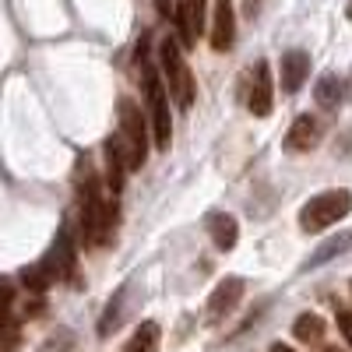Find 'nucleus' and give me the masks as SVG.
Instances as JSON below:
<instances>
[{
  "label": "nucleus",
  "instance_id": "1",
  "mask_svg": "<svg viewBox=\"0 0 352 352\" xmlns=\"http://www.w3.org/2000/svg\"><path fill=\"white\" fill-rule=\"evenodd\" d=\"M116 219V201L109 204L99 180L92 173H85V190H81V236L88 247H99L109 240V229Z\"/></svg>",
  "mask_w": 352,
  "mask_h": 352
},
{
  "label": "nucleus",
  "instance_id": "2",
  "mask_svg": "<svg viewBox=\"0 0 352 352\" xmlns=\"http://www.w3.org/2000/svg\"><path fill=\"white\" fill-rule=\"evenodd\" d=\"M159 67H162V85H166L169 99L180 109H190L197 85H194V74H190V67L184 60L180 46H176V39H162L159 43Z\"/></svg>",
  "mask_w": 352,
  "mask_h": 352
},
{
  "label": "nucleus",
  "instance_id": "3",
  "mask_svg": "<svg viewBox=\"0 0 352 352\" xmlns=\"http://www.w3.org/2000/svg\"><path fill=\"white\" fill-rule=\"evenodd\" d=\"M352 212V194L349 190H320L317 197H310L300 208V226L307 232H320L335 226L338 219H345Z\"/></svg>",
  "mask_w": 352,
  "mask_h": 352
},
{
  "label": "nucleus",
  "instance_id": "4",
  "mask_svg": "<svg viewBox=\"0 0 352 352\" xmlns=\"http://www.w3.org/2000/svg\"><path fill=\"white\" fill-rule=\"evenodd\" d=\"M116 138L127 148V169H141L148 159V127H144L141 106L134 99H120V134Z\"/></svg>",
  "mask_w": 352,
  "mask_h": 352
},
{
  "label": "nucleus",
  "instance_id": "5",
  "mask_svg": "<svg viewBox=\"0 0 352 352\" xmlns=\"http://www.w3.org/2000/svg\"><path fill=\"white\" fill-rule=\"evenodd\" d=\"M144 96H148V113H152V138L159 148H169L173 141V120H169V92L162 78L144 64Z\"/></svg>",
  "mask_w": 352,
  "mask_h": 352
},
{
  "label": "nucleus",
  "instance_id": "6",
  "mask_svg": "<svg viewBox=\"0 0 352 352\" xmlns=\"http://www.w3.org/2000/svg\"><path fill=\"white\" fill-rule=\"evenodd\" d=\"M46 261H50V268L56 272V278H74V272H78V247H74L71 226H64L60 232H56L53 250H50Z\"/></svg>",
  "mask_w": 352,
  "mask_h": 352
},
{
  "label": "nucleus",
  "instance_id": "7",
  "mask_svg": "<svg viewBox=\"0 0 352 352\" xmlns=\"http://www.w3.org/2000/svg\"><path fill=\"white\" fill-rule=\"evenodd\" d=\"M243 292H247V285H243V278H236V275H229L226 282H219L215 292L208 296V317H212V320H222L226 314H232V310L240 307Z\"/></svg>",
  "mask_w": 352,
  "mask_h": 352
},
{
  "label": "nucleus",
  "instance_id": "8",
  "mask_svg": "<svg viewBox=\"0 0 352 352\" xmlns=\"http://www.w3.org/2000/svg\"><path fill=\"white\" fill-rule=\"evenodd\" d=\"M272 102H275V81H272V67L268 64H257L254 71V81H250V96H247V106L254 116H268L272 113Z\"/></svg>",
  "mask_w": 352,
  "mask_h": 352
},
{
  "label": "nucleus",
  "instance_id": "9",
  "mask_svg": "<svg viewBox=\"0 0 352 352\" xmlns=\"http://www.w3.org/2000/svg\"><path fill=\"white\" fill-rule=\"evenodd\" d=\"M236 39V14H232V0H215V18H212V50L226 53Z\"/></svg>",
  "mask_w": 352,
  "mask_h": 352
},
{
  "label": "nucleus",
  "instance_id": "10",
  "mask_svg": "<svg viewBox=\"0 0 352 352\" xmlns=\"http://www.w3.org/2000/svg\"><path fill=\"white\" fill-rule=\"evenodd\" d=\"M307 74H310V53L307 50H289L282 56V88L289 96H296L307 81Z\"/></svg>",
  "mask_w": 352,
  "mask_h": 352
},
{
  "label": "nucleus",
  "instance_id": "11",
  "mask_svg": "<svg viewBox=\"0 0 352 352\" xmlns=\"http://www.w3.org/2000/svg\"><path fill=\"white\" fill-rule=\"evenodd\" d=\"M201 25H204V0H184L176 8V28H180V43L194 46L201 36Z\"/></svg>",
  "mask_w": 352,
  "mask_h": 352
},
{
  "label": "nucleus",
  "instance_id": "12",
  "mask_svg": "<svg viewBox=\"0 0 352 352\" xmlns=\"http://www.w3.org/2000/svg\"><path fill=\"white\" fill-rule=\"evenodd\" d=\"M317 141H320V120H317V116H310V113H303L300 120L289 127L285 148L289 152H310V148H317Z\"/></svg>",
  "mask_w": 352,
  "mask_h": 352
},
{
  "label": "nucleus",
  "instance_id": "13",
  "mask_svg": "<svg viewBox=\"0 0 352 352\" xmlns=\"http://www.w3.org/2000/svg\"><path fill=\"white\" fill-rule=\"evenodd\" d=\"M204 222H208V236H212V243H215L219 250H232V247H236V240H240V226H236V219H232V215H226V212H212Z\"/></svg>",
  "mask_w": 352,
  "mask_h": 352
},
{
  "label": "nucleus",
  "instance_id": "14",
  "mask_svg": "<svg viewBox=\"0 0 352 352\" xmlns=\"http://www.w3.org/2000/svg\"><path fill=\"white\" fill-rule=\"evenodd\" d=\"M314 99H317L320 109H338L345 102V81L338 74H324L314 85Z\"/></svg>",
  "mask_w": 352,
  "mask_h": 352
},
{
  "label": "nucleus",
  "instance_id": "15",
  "mask_svg": "<svg viewBox=\"0 0 352 352\" xmlns=\"http://www.w3.org/2000/svg\"><path fill=\"white\" fill-rule=\"evenodd\" d=\"M159 324L155 320H144V324H138V331L131 335L127 349L124 352H159Z\"/></svg>",
  "mask_w": 352,
  "mask_h": 352
},
{
  "label": "nucleus",
  "instance_id": "16",
  "mask_svg": "<svg viewBox=\"0 0 352 352\" xmlns=\"http://www.w3.org/2000/svg\"><path fill=\"white\" fill-rule=\"evenodd\" d=\"M21 278H25V285L32 289V292H46L53 282H60V278H56V272L50 268V261H39V264H32V268H25Z\"/></svg>",
  "mask_w": 352,
  "mask_h": 352
},
{
  "label": "nucleus",
  "instance_id": "17",
  "mask_svg": "<svg viewBox=\"0 0 352 352\" xmlns=\"http://www.w3.org/2000/svg\"><path fill=\"white\" fill-rule=\"evenodd\" d=\"M292 335H296L300 342H307V345H317L320 338H324V320H320L317 314H303V317H296V324H292Z\"/></svg>",
  "mask_w": 352,
  "mask_h": 352
},
{
  "label": "nucleus",
  "instance_id": "18",
  "mask_svg": "<svg viewBox=\"0 0 352 352\" xmlns=\"http://www.w3.org/2000/svg\"><path fill=\"white\" fill-rule=\"evenodd\" d=\"M18 349H21V324L8 310H0V352H18Z\"/></svg>",
  "mask_w": 352,
  "mask_h": 352
},
{
  "label": "nucleus",
  "instance_id": "19",
  "mask_svg": "<svg viewBox=\"0 0 352 352\" xmlns=\"http://www.w3.org/2000/svg\"><path fill=\"white\" fill-rule=\"evenodd\" d=\"M349 247H352V229H349V232H342V236H335V240H328V243H320V247H317V254L310 257V268H317V264H324V261H331V257L345 254Z\"/></svg>",
  "mask_w": 352,
  "mask_h": 352
},
{
  "label": "nucleus",
  "instance_id": "20",
  "mask_svg": "<svg viewBox=\"0 0 352 352\" xmlns=\"http://www.w3.org/2000/svg\"><path fill=\"white\" fill-rule=\"evenodd\" d=\"M338 328H342V335L352 349V310H338Z\"/></svg>",
  "mask_w": 352,
  "mask_h": 352
},
{
  "label": "nucleus",
  "instance_id": "21",
  "mask_svg": "<svg viewBox=\"0 0 352 352\" xmlns=\"http://www.w3.org/2000/svg\"><path fill=\"white\" fill-rule=\"evenodd\" d=\"M11 303H14V285L0 278V310H8Z\"/></svg>",
  "mask_w": 352,
  "mask_h": 352
},
{
  "label": "nucleus",
  "instance_id": "22",
  "mask_svg": "<svg viewBox=\"0 0 352 352\" xmlns=\"http://www.w3.org/2000/svg\"><path fill=\"white\" fill-rule=\"evenodd\" d=\"M272 352H296V349H292V345H282V342H275V345H272Z\"/></svg>",
  "mask_w": 352,
  "mask_h": 352
},
{
  "label": "nucleus",
  "instance_id": "23",
  "mask_svg": "<svg viewBox=\"0 0 352 352\" xmlns=\"http://www.w3.org/2000/svg\"><path fill=\"white\" fill-rule=\"evenodd\" d=\"M324 352H342V349H335V345H328V349H324Z\"/></svg>",
  "mask_w": 352,
  "mask_h": 352
},
{
  "label": "nucleus",
  "instance_id": "24",
  "mask_svg": "<svg viewBox=\"0 0 352 352\" xmlns=\"http://www.w3.org/2000/svg\"><path fill=\"white\" fill-rule=\"evenodd\" d=\"M349 18H352V0H349Z\"/></svg>",
  "mask_w": 352,
  "mask_h": 352
}]
</instances>
